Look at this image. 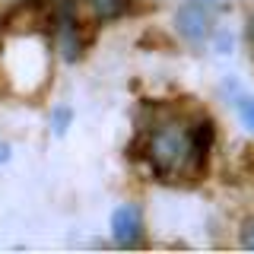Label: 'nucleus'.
<instances>
[{
	"label": "nucleus",
	"instance_id": "obj_4",
	"mask_svg": "<svg viewBox=\"0 0 254 254\" xmlns=\"http://www.w3.org/2000/svg\"><path fill=\"white\" fill-rule=\"evenodd\" d=\"M35 3V0H0V16H10V13H19L22 6Z\"/></svg>",
	"mask_w": 254,
	"mask_h": 254
},
{
	"label": "nucleus",
	"instance_id": "obj_3",
	"mask_svg": "<svg viewBox=\"0 0 254 254\" xmlns=\"http://www.w3.org/2000/svg\"><path fill=\"white\" fill-rule=\"evenodd\" d=\"M175 26H178V32L185 38H190V42H203L206 32H210V13H206L200 3H188V6L178 10Z\"/></svg>",
	"mask_w": 254,
	"mask_h": 254
},
{
	"label": "nucleus",
	"instance_id": "obj_6",
	"mask_svg": "<svg viewBox=\"0 0 254 254\" xmlns=\"http://www.w3.org/2000/svg\"><path fill=\"white\" fill-rule=\"evenodd\" d=\"M242 245H245V248H254V222H248V226H245V232H242Z\"/></svg>",
	"mask_w": 254,
	"mask_h": 254
},
{
	"label": "nucleus",
	"instance_id": "obj_1",
	"mask_svg": "<svg viewBox=\"0 0 254 254\" xmlns=\"http://www.w3.org/2000/svg\"><path fill=\"white\" fill-rule=\"evenodd\" d=\"M213 140V127L200 124H162L146 143V159L162 178H194L203 169L206 149Z\"/></svg>",
	"mask_w": 254,
	"mask_h": 254
},
{
	"label": "nucleus",
	"instance_id": "obj_2",
	"mask_svg": "<svg viewBox=\"0 0 254 254\" xmlns=\"http://www.w3.org/2000/svg\"><path fill=\"white\" fill-rule=\"evenodd\" d=\"M143 232V216L137 203H124L111 213V235L118 238L121 245H133Z\"/></svg>",
	"mask_w": 254,
	"mask_h": 254
},
{
	"label": "nucleus",
	"instance_id": "obj_7",
	"mask_svg": "<svg viewBox=\"0 0 254 254\" xmlns=\"http://www.w3.org/2000/svg\"><path fill=\"white\" fill-rule=\"evenodd\" d=\"M6 156H10V146H6V143L0 140V162H6Z\"/></svg>",
	"mask_w": 254,
	"mask_h": 254
},
{
	"label": "nucleus",
	"instance_id": "obj_8",
	"mask_svg": "<svg viewBox=\"0 0 254 254\" xmlns=\"http://www.w3.org/2000/svg\"><path fill=\"white\" fill-rule=\"evenodd\" d=\"M248 35H251V48H254V16H251V22H248Z\"/></svg>",
	"mask_w": 254,
	"mask_h": 254
},
{
	"label": "nucleus",
	"instance_id": "obj_5",
	"mask_svg": "<svg viewBox=\"0 0 254 254\" xmlns=\"http://www.w3.org/2000/svg\"><path fill=\"white\" fill-rule=\"evenodd\" d=\"M242 121H245V127L254 133V99H248V102L242 105Z\"/></svg>",
	"mask_w": 254,
	"mask_h": 254
}]
</instances>
